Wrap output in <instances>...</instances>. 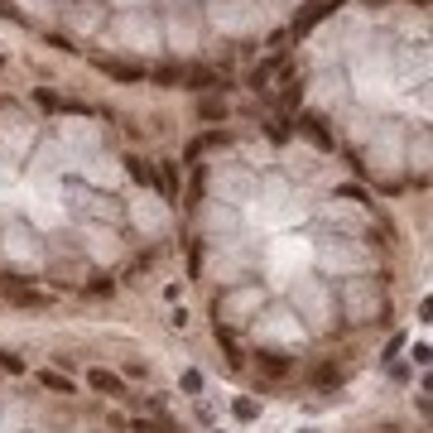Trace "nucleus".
I'll list each match as a JSON object with an SVG mask.
<instances>
[{
  "label": "nucleus",
  "instance_id": "obj_6",
  "mask_svg": "<svg viewBox=\"0 0 433 433\" xmlns=\"http://www.w3.org/2000/svg\"><path fill=\"white\" fill-rule=\"evenodd\" d=\"M313 380H318V385H337V380H342V371H337V366H327V361H323V366H318V371H313Z\"/></svg>",
  "mask_w": 433,
  "mask_h": 433
},
{
  "label": "nucleus",
  "instance_id": "obj_8",
  "mask_svg": "<svg viewBox=\"0 0 433 433\" xmlns=\"http://www.w3.org/2000/svg\"><path fill=\"white\" fill-rule=\"evenodd\" d=\"M222 116H227L222 101H202V121H222Z\"/></svg>",
  "mask_w": 433,
  "mask_h": 433
},
{
  "label": "nucleus",
  "instance_id": "obj_5",
  "mask_svg": "<svg viewBox=\"0 0 433 433\" xmlns=\"http://www.w3.org/2000/svg\"><path fill=\"white\" fill-rule=\"evenodd\" d=\"M39 380H44L49 390H58V395H73V380H68V375H58V371H44Z\"/></svg>",
  "mask_w": 433,
  "mask_h": 433
},
{
  "label": "nucleus",
  "instance_id": "obj_3",
  "mask_svg": "<svg viewBox=\"0 0 433 433\" xmlns=\"http://www.w3.org/2000/svg\"><path fill=\"white\" fill-rule=\"evenodd\" d=\"M101 68H106L111 77H121V82H140V77H145V68H125V63H101Z\"/></svg>",
  "mask_w": 433,
  "mask_h": 433
},
{
  "label": "nucleus",
  "instance_id": "obj_4",
  "mask_svg": "<svg viewBox=\"0 0 433 433\" xmlns=\"http://www.w3.org/2000/svg\"><path fill=\"white\" fill-rule=\"evenodd\" d=\"M260 366H265L270 375H284V371H289V361H284L280 351H260Z\"/></svg>",
  "mask_w": 433,
  "mask_h": 433
},
{
  "label": "nucleus",
  "instance_id": "obj_2",
  "mask_svg": "<svg viewBox=\"0 0 433 433\" xmlns=\"http://www.w3.org/2000/svg\"><path fill=\"white\" fill-rule=\"evenodd\" d=\"M5 299H10V304H20V308H39V304H44V294L25 289L20 280H5Z\"/></svg>",
  "mask_w": 433,
  "mask_h": 433
},
{
  "label": "nucleus",
  "instance_id": "obj_7",
  "mask_svg": "<svg viewBox=\"0 0 433 433\" xmlns=\"http://www.w3.org/2000/svg\"><path fill=\"white\" fill-rule=\"evenodd\" d=\"M0 371H5V375H20V371H25V361H20L15 351H0Z\"/></svg>",
  "mask_w": 433,
  "mask_h": 433
},
{
  "label": "nucleus",
  "instance_id": "obj_1",
  "mask_svg": "<svg viewBox=\"0 0 433 433\" xmlns=\"http://www.w3.org/2000/svg\"><path fill=\"white\" fill-rule=\"evenodd\" d=\"M87 385H92V390H101V395H125L121 375H116V371H106V366H97V371L87 375Z\"/></svg>",
  "mask_w": 433,
  "mask_h": 433
}]
</instances>
